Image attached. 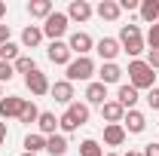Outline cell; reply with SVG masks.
Returning a JSON list of instances; mask_svg holds the SVG:
<instances>
[{
	"instance_id": "6da1fadb",
	"label": "cell",
	"mask_w": 159,
	"mask_h": 156,
	"mask_svg": "<svg viewBox=\"0 0 159 156\" xmlns=\"http://www.w3.org/2000/svg\"><path fill=\"white\" fill-rule=\"evenodd\" d=\"M119 46H122V52H125L132 61H135L141 52L147 49V43H144V34H141L138 25H122V28H119Z\"/></svg>"
},
{
	"instance_id": "7a4b0ae2",
	"label": "cell",
	"mask_w": 159,
	"mask_h": 156,
	"mask_svg": "<svg viewBox=\"0 0 159 156\" xmlns=\"http://www.w3.org/2000/svg\"><path fill=\"white\" fill-rule=\"evenodd\" d=\"M129 86H135V89H153V80H156V74H153V67L147 64V61H141V58H135V61H129Z\"/></svg>"
},
{
	"instance_id": "3957f363",
	"label": "cell",
	"mask_w": 159,
	"mask_h": 156,
	"mask_svg": "<svg viewBox=\"0 0 159 156\" xmlns=\"http://www.w3.org/2000/svg\"><path fill=\"white\" fill-rule=\"evenodd\" d=\"M98 74V67H95V61L89 58V55H83V58H74L67 64V83H92V77Z\"/></svg>"
},
{
	"instance_id": "277c9868",
	"label": "cell",
	"mask_w": 159,
	"mask_h": 156,
	"mask_svg": "<svg viewBox=\"0 0 159 156\" xmlns=\"http://www.w3.org/2000/svg\"><path fill=\"white\" fill-rule=\"evenodd\" d=\"M67 25H70L67 12H58V9H55L40 28H43V37H49V43H52V40H61L64 34H67Z\"/></svg>"
},
{
	"instance_id": "5b68a950",
	"label": "cell",
	"mask_w": 159,
	"mask_h": 156,
	"mask_svg": "<svg viewBox=\"0 0 159 156\" xmlns=\"http://www.w3.org/2000/svg\"><path fill=\"white\" fill-rule=\"evenodd\" d=\"M46 55H49L52 64H64V67L74 61V52H70L67 40H52V43H49V49H46Z\"/></svg>"
},
{
	"instance_id": "8992f818",
	"label": "cell",
	"mask_w": 159,
	"mask_h": 156,
	"mask_svg": "<svg viewBox=\"0 0 159 156\" xmlns=\"http://www.w3.org/2000/svg\"><path fill=\"white\" fill-rule=\"evenodd\" d=\"M67 46H70V52H74L77 58H83V55H89V52L95 49V40L89 37L86 31H74V34L67 37Z\"/></svg>"
},
{
	"instance_id": "52a82bcc",
	"label": "cell",
	"mask_w": 159,
	"mask_h": 156,
	"mask_svg": "<svg viewBox=\"0 0 159 156\" xmlns=\"http://www.w3.org/2000/svg\"><path fill=\"white\" fill-rule=\"evenodd\" d=\"M25 86H28V92H31V95H46V92H49V89H52V83H49V77H46V74H43V71H34V74H28V77H25Z\"/></svg>"
},
{
	"instance_id": "ba28073f",
	"label": "cell",
	"mask_w": 159,
	"mask_h": 156,
	"mask_svg": "<svg viewBox=\"0 0 159 156\" xmlns=\"http://www.w3.org/2000/svg\"><path fill=\"white\" fill-rule=\"evenodd\" d=\"M95 52L101 55V64H104V61H116V55L122 52V46H119L116 37H101L95 43Z\"/></svg>"
},
{
	"instance_id": "9c48e42d",
	"label": "cell",
	"mask_w": 159,
	"mask_h": 156,
	"mask_svg": "<svg viewBox=\"0 0 159 156\" xmlns=\"http://www.w3.org/2000/svg\"><path fill=\"white\" fill-rule=\"evenodd\" d=\"M122 117H125V107L119 104L116 98H107V101L101 104V119H104L107 126H116V122H122Z\"/></svg>"
},
{
	"instance_id": "30bf717a",
	"label": "cell",
	"mask_w": 159,
	"mask_h": 156,
	"mask_svg": "<svg viewBox=\"0 0 159 156\" xmlns=\"http://www.w3.org/2000/svg\"><path fill=\"white\" fill-rule=\"evenodd\" d=\"M21 107H25V98H19V95H3V98H0V119H19Z\"/></svg>"
},
{
	"instance_id": "8fae6325",
	"label": "cell",
	"mask_w": 159,
	"mask_h": 156,
	"mask_svg": "<svg viewBox=\"0 0 159 156\" xmlns=\"http://www.w3.org/2000/svg\"><path fill=\"white\" fill-rule=\"evenodd\" d=\"M49 95L55 98L58 104L70 107V104H74V83H67V80H55V83H52V89H49Z\"/></svg>"
},
{
	"instance_id": "7c38bea8",
	"label": "cell",
	"mask_w": 159,
	"mask_h": 156,
	"mask_svg": "<svg viewBox=\"0 0 159 156\" xmlns=\"http://www.w3.org/2000/svg\"><path fill=\"white\" fill-rule=\"evenodd\" d=\"M122 129H125V135H141V132L147 129V117H144L141 110H125Z\"/></svg>"
},
{
	"instance_id": "4fadbf2b",
	"label": "cell",
	"mask_w": 159,
	"mask_h": 156,
	"mask_svg": "<svg viewBox=\"0 0 159 156\" xmlns=\"http://www.w3.org/2000/svg\"><path fill=\"white\" fill-rule=\"evenodd\" d=\"M122 74H125V71L119 67L116 61H104V64L98 67V83H104V86H113V83H119V80H122Z\"/></svg>"
},
{
	"instance_id": "5bb4252c",
	"label": "cell",
	"mask_w": 159,
	"mask_h": 156,
	"mask_svg": "<svg viewBox=\"0 0 159 156\" xmlns=\"http://www.w3.org/2000/svg\"><path fill=\"white\" fill-rule=\"evenodd\" d=\"M92 3L89 0H70V6H67V19L70 21H89L92 19Z\"/></svg>"
},
{
	"instance_id": "9a60e30c",
	"label": "cell",
	"mask_w": 159,
	"mask_h": 156,
	"mask_svg": "<svg viewBox=\"0 0 159 156\" xmlns=\"http://www.w3.org/2000/svg\"><path fill=\"white\" fill-rule=\"evenodd\" d=\"M86 104H89V107H92V104H95V107H101V104H104V101H107V86H104V83H98V80H92V83H89V86H86Z\"/></svg>"
},
{
	"instance_id": "2e32d148",
	"label": "cell",
	"mask_w": 159,
	"mask_h": 156,
	"mask_svg": "<svg viewBox=\"0 0 159 156\" xmlns=\"http://www.w3.org/2000/svg\"><path fill=\"white\" fill-rule=\"evenodd\" d=\"M37 129H40V135H43V138L55 135V132H58V117H55L52 110H40V119H37Z\"/></svg>"
},
{
	"instance_id": "e0dca14e",
	"label": "cell",
	"mask_w": 159,
	"mask_h": 156,
	"mask_svg": "<svg viewBox=\"0 0 159 156\" xmlns=\"http://www.w3.org/2000/svg\"><path fill=\"white\" fill-rule=\"evenodd\" d=\"M116 101L125 107V110H135V104L141 101V98H138V89H135V86H129V83H122V86L116 89Z\"/></svg>"
},
{
	"instance_id": "ac0fdd59",
	"label": "cell",
	"mask_w": 159,
	"mask_h": 156,
	"mask_svg": "<svg viewBox=\"0 0 159 156\" xmlns=\"http://www.w3.org/2000/svg\"><path fill=\"white\" fill-rule=\"evenodd\" d=\"M95 12H98V19H104V21H116L119 16H122L119 0H101L98 6H95Z\"/></svg>"
},
{
	"instance_id": "d6986e66",
	"label": "cell",
	"mask_w": 159,
	"mask_h": 156,
	"mask_svg": "<svg viewBox=\"0 0 159 156\" xmlns=\"http://www.w3.org/2000/svg\"><path fill=\"white\" fill-rule=\"evenodd\" d=\"M52 12H55L52 0H31V3H28V16H31V19H43L46 21Z\"/></svg>"
},
{
	"instance_id": "ffe728a7",
	"label": "cell",
	"mask_w": 159,
	"mask_h": 156,
	"mask_svg": "<svg viewBox=\"0 0 159 156\" xmlns=\"http://www.w3.org/2000/svg\"><path fill=\"white\" fill-rule=\"evenodd\" d=\"M40 43H43V28H40V25H28V28L21 31V46H25V49H37Z\"/></svg>"
},
{
	"instance_id": "44dd1931",
	"label": "cell",
	"mask_w": 159,
	"mask_h": 156,
	"mask_svg": "<svg viewBox=\"0 0 159 156\" xmlns=\"http://www.w3.org/2000/svg\"><path fill=\"white\" fill-rule=\"evenodd\" d=\"M104 144H107V147H122V144H125V129H122V122L104 126Z\"/></svg>"
},
{
	"instance_id": "7402d4cb",
	"label": "cell",
	"mask_w": 159,
	"mask_h": 156,
	"mask_svg": "<svg viewBox=\"0 0 159 156\" xmlns=\"http://www.w3.org/2000/svg\"><path fill=\"white\" fill-rule=\"evenodd\" d=\"M46 153H52V156H64V153H67V135H61V132L49 135V138H46Z\"/></svg>"
},
{
	"instance_id": "603a6c76",
	"label": "cell",
	"mask_w": 159,
	"mask_h": 156,
	"mask_svg": "<svg viewBox=\"0 0 159 156\" xmlns=\"http://www.w3.org/2000/svg\"><path fill=\"white\" fill-rule=\"evenodd\" d=\"M138 12H141V19L147 21V25H156L159 21V0H141Z\"/></svg>"
},
{
	"instance_id": "cb8c5ba5",
	"label": "cell",
	"mask_w": 159,
	"mask_h": 156,
	"mask_svg": "<svg viewBox=\"0 0 159 156\" xmlns=\"http://www.w3.org/2000/svg\"><path fill=\"white\" fill-rule=\"evenodd\" d=\"M21 147H25V153H34V156H37L40 150H46V138L40 135V132H31V135H25Z\"/></svg>"
},
{
	"instance_id": "d4e9b609",
	"label": "cell",
	"mask_w": 159,
	"mask_h": 156,
	"mask_svg": "<svg viewBox=\"0 0 159 156\" xmlns=\"http://www.w3.org/2000/svg\"><path fill=\"white\" fill-rule=\"evenodd\" d=\"M67 113L77 119V126H86V122H89V104H86V101H74V104L67 107Z\"/></svg>"
},
{
	"instance_id": "484cf974",
	"label": "cell",
	"mask_w": 159,
	"mask_h": 156,
	"mask_svg": "<svg viewBox=\"0 0 159 156\" xmlns=\"http://www.w3.org/2000/svg\"><path fill=\"white\" fill-rule=\"evenodd\" d=\"M37 119H40V107L34 104V101H28V98H25V107H21V113H19V122L31 126V122H37Z\"/></svg>"
},
{
	"instance_id": "4316f807",
	"label": "cell",
	"mask_w": 159,
	"mask_h": 156,
	"mask_svg": "<svg viewBox=\"0 0 159 156\" xmlns=\"http://www.w3.org/2000/svg\"><path fill=\"white\" fill-rule=\"evenodd\" d=\"M12 67H16V74H25V77H28V74L37 71V61L31 58V55H19V58L12 61Z\"/></svg>"
},
{
	"instance_id": "83f0119b",
	"label": "cell",
	"mask_w": 159,
	"mask_h": 156,
	"mask_svg": "<svg viewBox=\"0 0 159 156\" xmlns=\"http://www.w3.org/2000/svg\"><path fill=\"white\" fill-rule=\"evenodd\" d=\"M19 55H21V46H19V43H12V40H9V43H3V46H0V61H9V64H12Z\"/></svg>"
},
{
	"instance_id": "f1b7e54d",
	"label": "cell",
	"mask_w": 159,
	"mask_h": 156,
	"mask_svg": "<svg viewBox=\"0 0 159 156\" xmlns=\"http://www.w3.org/2000/svg\"><path fill=\"white\" fill-rule=\"evenodd\" d=\"M80 156H104V147H101L95 138H86L80 144Z\"/></svg>"
},
{
	"instance_id": "f546056e",
	"label": "cell",
	"mask_w": 159,
	"mask_h": 156,
	"mask_svg": "<svg viewBox=\"0 0 159 156\" xmlns=\"http://www.w3.org/2000/svg\"><path fill=\"white\" fill-rule=\"evenodd\" d=\"M144 43H147L150 49H159V25H150V31H147Z\"/></svg>"
},
{
	"instance_id": "4dcf8cb0",
	"label": "cell",
	"mask_w": 159,
	"mask_h": 156,
	"mask_svg": "<svg viewBox=\"0 0 159 156\" xmlns=\"http://www.w3.org/2000/svg\"><path fill=\"white\" fill-rule=\"evenodd\" d=\"M12 77H16V67H12L9 61H0V86H3V83H9Z\"/></svg>"
},
{
	"instance_id": "1f68e13d",
	"label": "cell",
	"mask_w": 159,
	"mask_h": 156,
	"mask_svg": "<svg viewBox=\"0 0 159 156\" xmlns=\"http://www.w3.org/2000/svg\"><path fill=\"white\" fill-rule=\"evenodd\" d=\"M147 104H150L153 110H159V89H156V86H153V89L147 92Z\"/></svg>"
},
{
	"instance_id": "d6a6232c",
	"label": "cell",
	"mask_w": 159,
	"mask_h": 156,
	"mask_svg": "<svg viewBox=\"0 0 159 156\" xmlns=\"http://www.w3.org/2000/svg\"><path fill=\"white\" fill-rule=\"evenodd\" d=\"M147 64H150L153 71L159 67V49H147Z\"/></svg>"
},
{
	"instance_id": "836d02e7",
	"label": "cell",
	"mask_w": 159,
	"mask_h": 156,
	"mask_svg": "<svg viewBox=\"0 0 159 156\" xmlns=\"http://www.w3.org/2000/svg\"><path fill=\"white\" fill-rule=\"evenodd\" d=\"M141 6V0H119V9H129V12H132V9H138Z\"/></svg>"
},
{
	"instance_id": "e575fe53",
	"label": "cell",
	"mask_w": 159,
	"mask_h": 156,
	"mask_svg": "<svg viewBox=\"0 0 159 156\" xmlns=\"http://www.w3.org/2000/svg\"><path fill=\"white\" fill-rule=\"evenodd\" d=\"M3 43H9V25L0 21V46H3Z\"/></svg>"
},
{
	"instance_id": "d590c367",
	"label": "cell",
	"mask_w": 159,
	"mask_h": 156,
	"mask_svg": "<svg viewBox=\"0 0 159 156\" xmlns=\"http://www.w3.org/2000/svg\"><path fill=\"white\" fill-rule=\"evenodd\" d=\"M144 156H159V141L156 144H147V147H144Z\"/></svg>"
},
{
	"instance_id": "8d00e7d4",
	"label": "cell",
	"mask_w": 159,
	"mask_h": 156,
	"mask_svg": "<svg viewBox=\"0 0 159 156\" xmlns=\"http://www.w3.org/2000/svg\"><path fill=\"white\" fill-rule=\"evenodd\" d=\"M6 141V122H0V144Z\"/></svg>"
},
{
	"instance_id": "74e56055",
	"label": "cell",
	"mask_w": 159,
	"mask_h": 156,
	"mask_svg": "<svg viewBox=\"0 0 159 156\" xmlns=\"http://www.w3.org/2000/svg\"><path fill=\"white\" fill-rule=\"evenodd\" d=\"M122 156H144V150H129V153H122Z\"/></svg>"
},
{
	"instance_id": "f35d334b",
	"label": "cell",
	"mask_w": 159,
	"mask_h": 156,
	"mask_svg": "<svg viewBox=\"0 0 159 156\" xmlns=\"http://www.w3.org/2000/svg\"><path fill=\"white\" fill-rule=\"evenodd\" d=\"M3 16H6V3L0 0V19H3Z\"/></svg>"
},
{
	"instance_id": "ab89813d",
	"label": "cell",
	"mask_w": 159,
	"mask_h": 156,
	"mask_svg": "<svg viewBox=\"0 0 159 156\" xmlns=\"http://www.w3.org/2000/svg\"><path fill=\"white\" fill-rule=\"evenodd\" d=\"M104 156H119V153H104Z\"/></svg>"
},
{
	"instance_id": "60d3db41",
	"label": "cell",
	"mask_w": 159,
	"mask_h": 156,
	"mask_svg": "<svg viewBox=\"0 0 159 156\" xmlns=\"http://www.w3.org/2000/svg\"><path fill=\"white\" fill-rule=\"evenodd\" d=\"M0 98H3V86H0Z\"/></svg>"
},
{
	"instance_id": "b9f144b4",
	"label": "cell",
	"mask_w": 159,
	"mask_h": 156,
	"mask_svg": "<svg viewBox=\"0 0 159 156\" xmlns=\"http://www.w3.org/2000/svg\"><path fill=\"white\" fill-rule=\"evenodd\" d=\"M21 156H34V153H21Z\"/></svg>"
}]
</instances>
